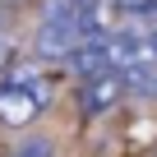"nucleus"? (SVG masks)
Instances as JSON below:
<instances>
[{"instance_id": "423d86ee", "label": "nucleus", "mask_w": 157, "mask_h": 157, "mask_svg": "<svg viewBox=\"0 0 157 157\" xmlns=\"http://www.w3.org/2000/svg\"><path fill=\"white\" fill-rule=\"evenodd\" d=\"M14 157H56V143H51L46 134H33V139H23V143L14 148Z\"/></svg>"}, {"instance_id": "20e7f679", "label": "nucleus", "mask_w": 157, "mask_h": 157, "mask_svg": "<svg viewBox=\"0 0 157 157\" xmlns=\"http://www.w3.org/2000/svg\"><path fill=\"white\" fill-rule=\"evenodd\" d=\"M37 116H42L37 102H28L23 93H14V88L0 83V120H5V125H33Z\"/></svg>"}, {"instance_id": "f257e3e1", "label": "nucleus", "mask_w": 157, "mask_h": 157, "mask_svg": "<svg viewBox=\"0 0 157 157\" xmlns=\"http://www.w3.org/2000/svg\"><path fill=\"white\" fill-rule=\"evenodd\" d=\"M129 88H125V74H116V69H106V74H93V78H83L78 83V106H83V116H106L111 106H120V97H125Z\"/></svg>"}, {"instance_id": "0eeeda50", "label": "nucleus", "mask_w": 157, "mask_h": 157, "mask_svg": "<svg viewBox=\"0 0 157 157\" xmlns=\"http://www.w3.org/2000/svg\"><path fill=\"white\" fill-rule=\"evenodd\" d=\"M10 56H14V46H10V37H0V74L10 69Z\"/></svg>"}, {"instance_id": "39448f33", "label": "nucleus", "mask_w": 157, "mask_h": 157, "mask_svg": "<svg viewBox=\"0 0 157 157\" xmlns=\"http://www.w3.org/2000/svg\"><path fill=\"white\" fill-rule=\"evenodd\" d=\"M125 88L139 93V97H157V69H134V74H125Z\"/></svg>"}, {"instance_id": "f03ea898", "label": "nucleus", "mask_w": 157, "mask_h": 157, "mask_svg": "<svg viewBox=\"0 0 157 157\" xmlns=\"http://www.w3.org/2000/svg\"><path fill=\"white\" fill-rule=\"evenodd\" d=\"M0 83L5 88H14V93H23L28 102H37L42 111L51 106V97H56V78L42 69V65H10L5 74H0Z\"/></svg>"}, {"instance_id": "7ed1b4c3", "label": "nucleus", "mask_w": 157, "mask_h": 157, "mask_svg": "<svg viewBox=\"0 0 157 157\" xmlns=\"http://www.w3.org/2000/svg\"><path fill=\"white\" fill-rule=\"evenodd\" d=\"M60 65L78 78V83H83V78H93V74H106V42H78Z\"/></svg>"}]
</instances>
